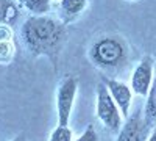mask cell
<instances>
[{"label": "cell", "instance_id": "6da1fadb", "mask_svg": "<svg viewBox=\"0 0 156 141\" xmlns=\"http://www.w3.org/2000/svg\"><path fill=\"white\" fill-rule=\"evenodd\" d=\"M20 39L31 57H45L56 72L61 52L67 41V25L51 13L30 14L20 25Z\"/></svg>", "mask_w": 156, "mask_h": 141}, {"label": "cell", "instance_id": "7a4b0ae2", "mask_svg": "<svg viewBox=\"0 0 156 141\" xmlns=\"http://www.w3.org/2000/svg\"><path fill=\"white\" fill-rule=\"evenodd\" d=\"M87 58L103 75L117 79V75L129 66L131 49L123 36L117 33H103L89 46Z\"/></svg>", "mask_w": 156, "mask_h": 141}, {"label": "cell", "instance_id": "3957f363", "mask_svg": "<svg viewBox=\"0 0 156 141\" xmlns=\"http://www.w3.org/2000/svg\"><path fill=\"white\" fill-rule=\"evenodd\" d=\"M95 114L98 121L111 133H119L123 125V114L109 94L105 83H98L95 88Z\"/></svg>", "mask_w": 156, "mask_h": 141}, {"label": "cell", "instance_id": "277c9868", "mask_svg": "<svg viewBox=\"0 0 156 141\" xmlns=\"http://www.w3.org/2000/svg\"><path fill=\"white\" fill-rule=\"evenodd\" d=\"M78 93V77H62L56 88V116L59 125H69Z\"/></svg>", "mask_w": 156, "mask_h": 141}, {"label": "cell", "instance_id": "5b68a950", "mask_svg": "<svg viewBox=\"0 0 156 141\" xmlns=\"http://www.w3.org/2000/svg\"><path fill=\"white\" fill-rule=\"evenodd\" d=\"M154 69H156V60L150 55H145L144 58H140V61L134 66L129 75V86H131L133 93L140 96V97H147L153 80H154Z\"/></svg>", "mask_w": 156, "mask_h": 141}, {"label": "cell", "instance_id": "8992f818", "mask_svg": "<svg viewBox=\"0 0 156 141\" xmlns=\"http://www.w3.org/2000/svg\"><path fill=\"white\" fill-rule=\"evenodd\" d=\"M151 127L144 119V111L134 110L125 119L120 132L117 133L115 141H147Z\"/></svg>", "mask_w": 156, "mask_h": 141}, {"label": "cell", "instance_id": "52a82bcc", "mask_svg": "<svg viewBox=\"0 0 156 141\" xmlns=\"http://www.w3.org/2000/svg\"><path fill=\"white\" fill-rule=\"evenodd\" d=\"M100 82L105 83V86L108 88L109 94L112 96L114 102L117 104V107L120 108L123 118L126 119L129 116V111H131V104H133V89L129 86V83H125L115 77H108L100 74Z\"/></svg>", "mask_w": 156, "mask_h": 141}, {"label": "cell", "instance_id": "ba28073f", "mask_svg": "<svg viewBox=\"0 0 156 141\" xmlns=\"http://www.w3.org/2000/svg\"><path fill=\"white\" fill-rule=\"evenodd\" d=\"M89 0H58L56 16L66 24H73L86 11Z\"/></svg>", "mask_w": 156, "mask_h": 141}, {"label": "cell", "instance_id": "9c48e42d", "mask_svg": "<svg viewBox=\"0 0 156 141\" xmlns=\"http://www.w3.org/2000/svg\"><path fill=\"white\" fill-rule=\"evenodd\" d=\"M22 16V6L16 0H0V24H14Z\"/></svg>", "mask_w": 156, "mask_h": 141}, {"label": "cell", "instance_id": "30bf717a", "mask_svg": "<svg viewBox=\"0 0 156 141\" xmlns=\"http://www.w3.org/2000/svg\"><path fill=\"white\" fill-rule=\"evenodd\" d=\"M145 99H147L145 105L142 108V111H144V119L153 129L156 125V69H154V80H153L151 89H150V93Z\"/></svg>", "mask_w": 156, "mask_h": 141}, {"label": "cell", "instance_id": "8fae6325", "mask_svg": "<svg viewBox=\"0 0 156 141\" xmlns=\"http://www.w3.org/2000/svg\"><path fill=\"white\" fill-rule=\"evenodd\" d=\"M22 6V9L28 11L33 16L39 14H47L51 8V0H16Z\"/></svg>", "mask_w": 156, "mask_h": 141}, {"label": "cell", "instance_id": "7c38bea8", "mask_svg": "<svg viewBox=\"0 0 156 141\" xmlns=\"http://www.w3.org/2000/svg\"><path fill=\"white\" fill-rule=\"evenodd\" d=\"M16 41L0 43V65H9L16 57Z\"/></svg>", "mask_w": 156, "mask_h": 141}, {"label": "cell", "instance_id": "4fadbf2b", "mask_svg": "<svg viewBox=\"0 0 156 141\" xmlns=\"http://www.w3.org/2000/svg\"><path fill=\"white\" fill-rule=\"evenodd\" d=\"M73 132L69 125H59L56 124V127L51 130L48 141H73Z\"/></svg>", "mask_w": 156, "mask_h": 141}, {"label": "cell", "instance_id": "5bb4252c", "mask_svg": "<svg viewBox=\"0 0 156 141\" xmlns=\"http://www.w3.org/2000/svg\"><path fill=\"white\" fill-rule=\"evenodd\" d=\"M73 141H98V133L95 130V127L92 124H89L84 129V132L78 138H75Z\"/></svg>", "mask_w": 156, "mask_h": 141}, {"label": "cell", "instance_id": "9a60e30c", "mask_svg": "<svg viewBox=\"0 0 156 141\" xmlns=\"http://www.w3.org/2000/svg\"><path fill=\"white\" fill-rule=\"evenodd\" d=\"M16 41L14 39V28L9 24H0V43Z\"/></svg>", "mask_w": 156, "mask_h": 141}, {"label": "cell", "instance_id": "2e32d148", "mask_svg": "<svg viewBox=\"0 0 156 141\" xmlns=\"http://www.w3.org/2000/svg\"><path fill=\"white\" fill-rule=\"evenodd\" d=\"M147 141H156V125L151 129V132H150V135H148V139Z\"/></svg>", "mask_w": 156, "mask_h": 141}, {"label": "cell", "instance_id": "e0dca14e", "mask_svg": "<svg viewBox=\"0 0 156 141\" xmlns=\"http://www.w3.org/2000/svg\"><path fill=\"white\" fill-rule=\"evenodd\" d=\"M11 141H27V139H25V136H23V135H17L14 139H11Z\"/></svg>", "mask_w": 156, "mask_h": 141}, {"label": "cell", "instance_id": "ac0fdd59", "mask_svg": "<svg viewBox=\"0 0 156 141\" xmlns=\"http://www.w3.org/2000/svg\"><path fill=\"white\" fill-rule=\"evenodd\" d=\"M125 2H136V0H125Z\"/></svg>", "mask_w": 156, "mask_h": 141}, {"label": "cell", "instance_id": "d6986e66", "mask_svg": "<svg viewBox=\"0 0 156 141\" xmlns=\"http://www.w3.org/2000/svg\"><path fill=\"white\" fill-rule=\"evenodd\" d=\"M51 2H58V0H51Z\"/></svg>", "mask_w": 156, "mask_h": 141}]
</instances>
